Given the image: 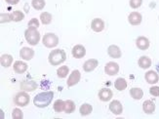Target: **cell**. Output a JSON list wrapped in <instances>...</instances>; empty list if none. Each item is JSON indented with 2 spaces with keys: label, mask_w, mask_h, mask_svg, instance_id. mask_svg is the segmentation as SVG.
Wrapping results in <instances>:
<instances>
[{
  "label": "cell",
  "mask_w": 159,
  "mask_h": 119,
  "mask_svg": "<svg viewBox=\"0 0 159 119\" xmlns=\"http://www.w3.org/2000/svg\"><path fill=\"white\" fill-rule=\"evenodd\" d=\"M92 110H93V108H92L91 104H89V103H83L82 106L80 107V108H79V112H80L81 115L86 116V115H89L90 113H91Z\"/></svg>",
  "instance_id": "d4e9b609"
},
{
  "label": "cell",
  "mask_w": 159,
  "mask_h": 119,
  "mask_svg": "<svg viewBox=\"0 0 159 119\" xmlns=\"http://www.w3.org/2000/svg\"><path fill=\"white\" fill-rule=\"evenodd\" d=\"M5 2L10 5H16L20 2V0H5Z\"/></svg>",
  "instance_id": "8d00e7d4"
},
{
  "label": "cell",
  "mask_w": 159,
  "mask_h": 119,
  "mask_svg": "<svg viewBox=\"0 0 159 119\" xmlns=\"http://www.w3.org/2000/svg\"><path fill=\"white\" fill-rule=\"evenodd\" d=\"M136 45L140 50L144 51V50H147V49H148L149 47V40L144 36H140L136 40Z\"/></svg>",
  "instance_id": "e0dca14e"
},
{
  "label": "cell",
  "mask_w": 159,
  "mask_h": 119,
  "mask_svg": "<svg viewBox=\"0 0 159 119\" xmlns=\"http://www.w3.org/2000/svg\"><path fill=\"white\" fill-rule=\"evenodd\" d=\"M0 18H1V24H4V23H9V22H11L12 21V19H11V14H1L0 15Z\"/></svg>",
  "instance_id": "836d02e7"
},
{
  "label": "cell",
  "mask_w": 159,
  "mask_h": 119,
  "mask_svg": "<svg viewBox=\"0 0 159 119\" xmlns=\"http://www.w3.org/2000/svg\"><path fill=\"white\" fill-rule=\"evenodd\" d=\"M13 67H14V71H15V72L18 73V74L25 73L27 71V65L25 64V62H22V61H16L15 64H14V66H13Z\"/></svg>",
  "instance_id": "ac0fdd59"
},
{
  "label": "cell",
  "mask_w": 159,
  "mask_h": 119,
  "mask_svg": "<svg viewBox=\"0 0 159 119\" xmlns=\"http://www.w3.org/2000/svg\"><path fill=\"white\" fill-rule=\"evenodd\" d=\"M54 98V93L52 91H47V92H42L37 94L33 99V103L34 106L43 108L48 107L52 103V100Z\"/></svg>",
  "instance_id": "6da1fadb"
},
{
  "label": "cell",
  "mask_w": 159,
  "mask_h": 119,
  "mask_svg": "<svg viewBox=\"0 0 159 119\" xmlns=\"http://www.w3.org/2000/svg\"><path fill=\"white\" fill-rule=\"evenodd\" d=\"M105 71L107 75L113 76V75L118 73L119 66H118V64H116V62H109L105 66Z\"/></svg>",
  "instance_id": "52a82bcc"
},
{
  "label": "cell",
  "mask_w": 159,
  "mask_h": 119,
  "mask_svg": "<svg viewBox=\"0 0 159 119\" xmlns=\"http://www.w3.org/2000/svg\"><path fill=\"white\" fill-rule=\"evenodd\" d=\"M91 29L95 32H101L105 30V22L99 18H96L92 21L91 23Z\"/></svg>",
  "instance_id": "8fae6325"
},
{
  "label": "cell",
  "mask_w": 159,
  "mask_h": 119,
  "mask_svg": "<svg viewBox=\"0 0 159 119\" xmlns=\"http://www.w3.org/2000/svg\"><path fill=\"white\" fill-rule=\"evenodd\" d=\"M112 96H113L112 91L108 88L101 89L99 92V98L102 102H108L109 100H111Z\"/></svg>",
  "instance_id": "4fadbf2b"
},
{
  "label": "cell",
  "mask_w": 159,
  "mask_h": 119,
  "mask_svg": "<svg viewBox=\"0 0 159 119\" xmlns=\"http://www.w3.org/2000/svg\"><path fill=\"white\" fill-rule=\"evenodd\" d=\"M130 95L134 100H141L143 97V91L140 88H132L130 90Z\"/></svg>",
  "instance_id": "603a6c76"
},
{
  "label": "cell",
  "mask_w": 159,
  "mask_h": 119,
  "mask_svg": "<svg viewBox=\"0 0 159 119\" xmlns=\"http://www.w3.org/2000/svg\"><path fill=\"white\" fill-rule=\"evenodd\" d=\"M138 65L141 68L147 69L151 66V60L147 57V56H142V57L138 60Z\"/></svg>",
  "instance_id": "44dd1931"
},
{
  "label": "cell",
  "mask_w": 159,
  "mask_h": 119,
  "mask_svg": "<svg viewBox=\"0 0 159 119\" xmlns=\"http://www.w3.org/2000/svg\"><path fill=\"white\" fill-rule=\"evenodd\" d=\"M65 104H66V102L61 100H57L54 103V107H53L54 110L56 111V112H61V111L65 109Z\"/></svg>",
  "instance_id": "f1b7e54d"
},
{
  "label": "cell",
  "mask_w": 159,
  "mask_h": 119,
  "mask_svg": "<svg viewBox=\"0 0 159 119\" xmlns=\"http://www.w3.org/2000/svg\"><path fill=\"white\" fill-rule=\"evenodd\" d=\"M99 66V61L96 59H90L88 61H86L83 65V69L86 72H91L94 69Z\"/></svg>",
  "instance_id": "7c38bea8"
},
{
  "label": "cell",
  "mask_w": 159,
  "mask_h": 119,
  "mask_svg": "<svg viewBox=\"0 0 159 119\" xmlns=\"http://www.w3.org/2000/svg\"><path fill=\"white\" fill-rule=\"evenodd\" d=\"M130 7L131 8H133V9H138V8H140V7L142 6L143 4V0H130Z\"/></svg>",
  "instance_id": "d6a6232c"
},
{
  "label": "cell",
  "mask_w": 159,
  "mask_h": 119,
  "mask_svg": "<svg viewBox=\"0 0 159 119\" xmlns=\"http://www.w3.org/2000/svg\"><path fill=\"white\" fill-rule=\"evenodd\" d=\"M39 26V21L35 18L31 19L30 22H29V27H37Z\"/></svg>",
  "instance_id": "d590c367"
},
{
  "label": "cell",
  "mask_w": 159,
  "mask_h": 119,
  "mask_svg": "<svg viewBox=\"0 0 159 119\" xmlns=\"http://www.w3.org/2000/svg\"><path fill=\"white\" fill-rule=\"evenodd\" d=\"M40 20L43 25H49L52 22V15L48 12H43L40 15Z\"/></svg>",
  "instance_id": "83f0119b"
},
{
  "label": "cell",
  "mask_w": 159,
  "mask_h": 119,
  "mask_svg": "<svg viewBox=\"0 0 159 119\" xmlns=\"http://www.w3.org/2000/svg\"><path fill=\"white\" fill-rule=\"evenodd\" d=\"M107 54L110 58H113V59H119L122 56L120 48L116 45H110L107 49Z\"/></svg>",
  "instance_id": "5bb4252c"
},
{
  "label": "cell",
  "mask_w": 159,
  "mask_h": 119,
  "mask_svg": "<svg viewBox=\"0 0 159 119\" xmlns=\"http://www.w3.org/2000/svg\"><path fill=\"white\" fill-rule=\"evenodd\" d=\"M143 110L147 114H152L155 111V103L152 101H150V100H148L146 102H143Z\"/></svg>",
  "instance_id": "ffe728a7"
},
{
  "label": "cell",
  "mask_w": 159,
  "mask_h": 119,
  "mask_svg": "<svg viewBox=\"0 0 159 119\" xmlns=\"http://www.w3.org/2000/svg\"><path fill=\"white\" fill-rule=\"evenodd\" d=\"M14 103L18 107H26L30 103V96L25 92H20L16 95L15 99H14Z\"/></svg>",
  "instance_id": "5b68a950"
},
{
  "label": "cell",
  "mask_w": 159,
  "mask_h": 119,
  "mask_svg": "<svg viewBox=\"0 0 159 119\" xmlns=\"http://www.w3.org/2000/svg\"><path fill=\"white\" fill-rule=\"evenodd\" d=\"M68 72H70V68H68L66 66H63L57 71V75L60 78H65L67 76Z\"/></svg>",
  "instance_id": "f546056e"
},
{
  "label": "cell",
  "mask_w": 159,
  "mask_h": 119,
  "mask_svg": "<svg viewBox=\"0 0 159 119\" xmlns=\"http://www.w3.org/2000/svg\"><path fill=\"white\" fill-rule=\"evenodd\" d=\"M149 93L151 96H153V97H159V87L153 86V87L149 88Z\"/></svg>",
  "instance_id": "e575fe53"
},
{
  "label": "cell",
  "mask_w": 159,
  "mask_h": 119,
  "mask_svg": "<svg viewBox=\"0 0 159 119\" xmlns=\"http://www.w3.org/2000/svg\"><path fill=\"white\" fill-rule=\"evenodd\" d=\"M20 57L25 61H30L34 57V51L31 48L23 47L20 50Z\"/></svg>",
  "instance_id": "9c48e42d"
},
{
  "label": "cell",
  "mask_w": 159,
  "mask_h": 119,
  "mask_svg": "<svg viewBox=\"0 0 159 119\" xmlns=\"http://www.w3.org/2000/svg\"><path fill=\"white\" fill-rule=\"evenodd\" d=\"M144 78H146V81L148 84H156L159 81V76L158 73H156L153 71H149L146 73L144 75Z\"/></svg>",
  "instance_id": "d6986e66"
},
{
  "label": "cell",
  "mask_w": 159,
  "mask_h": 119,
  "mask_svg": "<svg viewBox=\"0 0 159 119\" xmlns=\"http://www.w3.org/2000/svg\"><path fill=\"white\" fill-rule=\"evenodd\" d=\"M37 84L33 80H29V81H23L20 83V89H23L25 92H33L34 90H36Z\"/></svg>",
  "instance_id": "9a60e30c"
},
{
  "label": "cell",
  "mask_w": 159,
  "mask_h": 119,
  "mask_svg": "<svg viewBox=\"0 0 159 119\" xmlns=\"http://www.w3.org/2000/svg\"><path fill=\"white\" fill-rule=\"evenodd\" d=\"M31 5L35 10H42L45 7L46 3H45V0H32Z\"/></svg>",
  "instance_id": "4dcf8cb0"
},
{
  "label": "cell",
  "mask_w": 159,
  "mask_h": 119,
  "mask_svg": "<svg viewBox=\"0 0 159 119\" xmlns=\"http://www.w3.org/2000/svg\"><path fill=\"white\" fill-rule=\"evenodd\" d=\"M25 38L29 42V44L35 46L38 44V42L40 40V33L36 27H29L25 31Z\"/></svg>",
  "instance_id": "3957f363"
},
{
  "label": "cell",
  "mask_w": 159,
  "mask_h": 119,
  "mask_svg": "<svg viewBox=\"0 0 159 119\" xmlns=\"http://www.w3.org/2000/svg\"><path fill=\"white\" fill-rule=\"evenodd\" d=\"M12 117H13L14 119H22V118L24 117V115H23V111L20 110V108H15V109H13Z\"/></svg>",
  "instance_id": "1f68e13d"
},
{
  "label": "cell",
  "mask_w": 159,
  "mask_h": 119,
  "mask_svg": "<svg viewBox=\"0 0 159 119\" xmlns=\"http://www.w3.org/2000/svg\"><path fill=\"white\" fill-rule=\"evenodd\" d=\"M142 15L139 12H132L128 17L129 23L132 25H139L142 23Z\"/></svg>",
  "instance_id": "2e32d148"
},
{
  "label": "cell",
  "mask_w": 159,
  "mask_h": 119,
  "mask_svg": "<svg viewBox=\"0 0 159 119\" xmlns=\"http://www.w3.org/2000/svg\"><path fill=\"white\" fill-rule=\"evenodd\" d=\"M66 54L61 49L53 50L49 54V57H48V61H49V62L52 66H60L66 61Z\"/></svg>",
  "instance_id": "7a4b0ae2"
},
{
  "label": "cell",
  "mask_w": 159,
  "mask_h": 119,
  "mask_svg": "<svg viewBox=\"0 0 159 119\" xmlns=\"http://www.w3.org/2000/svg\"><path fill=\"white\" fill-rule=\"evenodd\" d=\"M75 108H76V107H75L74 102L71 101V100H67V101H66L64 111L66 113H72L73 111L75 110Z\"/></svg>",
  "instance_id": "484cf974"
},
{
  "label": "cell",
  "mask_w": 159,
  "mask_h": 119,
  "mask_svg": "<svg viewBox=\"0 0 159 119\" xmlns=\"http://www.w3.org/2000/svg\"><path fill=\"white\" fill-rule=\"evenodd\" d=\"M109 110L115 115H119L123 111V107L119 101L114 100L109 103Z\"/></svg>",
  "instance_id": "30bf717a"
},
{
  "label": "cell",
  "mask_w": 159,
  "mask_h": 119,
  "mask_svg": "<svg viewBox=\"0 0 159 119\" xmlns=\"http://www.w3.org/2000/svg\"><path fill=\"white\" fill-rule=\"evenodd\" d=\"M11 19L13 22H20L25 19V14L22 11H14L11 13Z\"/></svg>",
  "instance_id": "4316f807"
},
{
  "label": "cell",
  "mask_w": 159,
  "mask_h": 119,
  "mask_svg": "<svg viewBox=\"0 0 159 119\" xmlns=\"http://www.w3.org/2000/svg\"><path fill=\"white\" fill-rule=\"evenodd\" d=\"M80 78H81V73L77 69H74V71L70 73V77H68L67 81H66V84L68 87H72L74 85H76V84L80 81Z\"/></svg>",
  "instance_id": "8992f818"
},
{
  "label": "cell",
  "mask_w": 159,
  "mask_h": 119,
  "mask_svg": "<svg viewBox=\"0 0 159 119\" xmlns=\"http://www.w3.org/2000/svg\"><path fill=\"white\" fill-rule=\"evenodd\" d=\"M13 62V57L9 54H4L0 58V64L3 67H9Z\"/></svg>",
  "instance_id": "7402d4cb"
},
{
  "label": "cell",
  "mask_w": 159,
  "mask_h": 119,
  "mask_svg": "<svg viewBox=\"0 0 159 119\" xmlns=\"http://www.w3.org/2000/svg\"><path fill=\"white\" fill-rule=\"evenodd\" d=\"M42 43L47 48H54L59 44V37L55 33H47L42 39Z\"/></svg>",
  "instance_id": "277c9868"
},
{
  "label": "cell",
  "mask_w": 159,
  "mask_h": 119,
  "mask_svg": "<svg viewBox=\"0 0 159 119\" xmlns=\"http://www.w3.org/2000/svg\"><path fill=\"white\" fill-rule=\"evenodd\" d=\"M114 87L115 89H117L118 91H123V90H125L127 88V82L126 80L122 78V77H119V78H117L114 82Z\"/></svg>",
  "instance_id": "cb8c5ba5"
},
{
  "label": "cell",
  "mask_w": 159,
  "mask_h": 119,
  "mask_svg": "<svg viewBox=\"0 0 159 119\" xmlns=\"http://www.w3.org/2000/svg\"><path fill=\"white\" fill-rule=\"evenodd\" d=\"M72 56L75 59H81L86 55V49L83 45H75L71 50Z\"/></svg>",
  "instance_id": "ba28073f"
}]
</instances>
